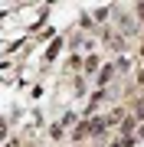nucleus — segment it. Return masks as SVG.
Segmentation results:
<instances>
[{
  "mask_svg": "<svg viewBox=\"0 0 144 147\" xmlns=\"http://www.w3.org/2000/svg\"><path fill=\"white\" fill-rule=\"evenodd\" d=\"M138 82H144V72H141V75H138Z\"/></svg>",
  "mask_w": 144,
  "mask_h": 147,
  "instance_id": "obj_1",
  "label": "nucleus"
},
{
  "mask_svg": "<svg viewBox=\"0 0 144 147\" xmlns=\"http://www.w3.org/2000/svg\"><path fill=\"white\" fill-rule=\"evenodd\" d=\"M138 10H141V16H144V3H141V7H138Z\"/></svg>",
  "mask_w": 144,
  "mask_h": 147,
  "instance_id": "obj_2",
  "label": "nucleus"
}]
</instances>
